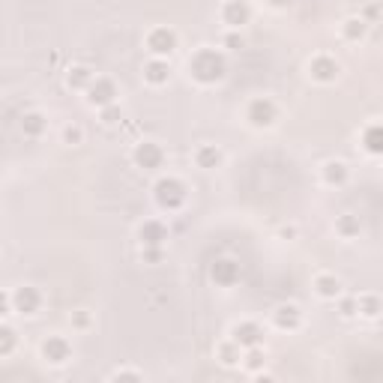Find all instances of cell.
<instances>
[{"label":"cell","mask_w":383,"mask_h":383,"mask_svg":"<svg viewBox=\"0 0 383 383\" xmlns=\"http://www.w3.org/2000/svg\"><path fill=\"white\" fill-rule=\"evenodd\" d=\"M189 75L198 81V84H218L227 75V57L216 48H198L189 57Z\"/></svg>","instance_id":"6da1fadb"},{"label":"cell","mask_w":383,"mask_h":383,"mask_svg":"<svg viewBox=\"0 0 383 383\" xmlns=\"http://www.w3.org/2000/svg\"><path fill=\"white\" fill-rule=\"evenodd\" d=\"M186 195H189V189L186 183L180 177H159L156 180V186H153V198H156V204L162 209H168V213H174V209H180L186 204Z\"/></svg>","instance_id":"7a4b0ae2"},{"label":"cell","mask_w":383,"mask_h":383,"mask_svg":"<svg viewBox=\"0 0 383 383\" xmlns=\"http://www.w3.org/2000/svg\"><path fill=\"white\" fill-rule=\"evenodd\" d=\"M245 120H249L254 129H270L272 123L279 120V108L272 99L261 96V99H252L249 108H245Z\"/></svg>","instance_id":"3957f363"},{"label":"cell","mask_w":383,"mask_h":383,"mask_svg":"<svg viewBox=\"0 0 383 383\" xmlns=\"http://www.w3.org/2000/svg\"><path fill=\"white\" fill-rule=\"evenodd\" d=\"M177 33L171 30V27H153V30L147 33V51L153 54V57H171V54L177 51Z\"/></svg>","instance_id":"277c9868"},{"label":"cell","mask_w":383,"mask_h":383,"mask_svg":"<svg viewBox=\"0 0 383 383\" xmlns=\"http://www.w3.org/2000/svg\"><path fill=\"white\" fill-rule=\"evenodd\" d=\"M132 159H135V165L144 171H156V168H162V162H165V150H162L156 141H138L132 150Z\"/></svg>","instance_id":"5b68a950"},{"label":"cell","mask_w":383,"mask_h":383,"mask_svg":"<svg viewBox=\"0 0 383 383\" xmlns=\"http://www.w3.org/2000/svg\"><path fill=\"white\" fill-rule=\"evenodd\" d=\"M240 276H243L240 261H234V258H216L213 267H209V279H213L218 288H234L236 281H240Z\"/></svg>","instance_id":"8992f818"},{"label":"cell","mask_w":383,"mask_h":383,"mask_svg":"<svg viewBox=\"0 0 383 383\" xmlns=\"http://www.w3.org/2000/svg\"><path fill=\"white\" fill-rule=\"evenodd\" d=\"M84 93H87V105L90 108H105V105L117 102V84L111 78H93Z\"/></svg>","instance_id":"52a82bcc"},{"label":"cell","mask_w":383,"mask_h":383,"mask_svg":"<svg viewBox=\"0 0 383 383\" xmlns=\"http://www.w3.org/2000/svg\"><path fill=\"white\" fill-rule=\"evenodd\" d=\"M308 75L317 84H333L335 78H339V63L330 54H317V57L308 60Z\"/></svg>","instance_id":"ba28073f"},{"label":"cell","mask_w":383,"mask_h":383,"mask_svg":"<svg viewBox=\"0 0 383 383\" xmlns=\"http://www.w3.org/2000/svg\"><path fill=\"white\" fill-rule=\"evenodd\" d=\"M39 306H42V294L36 288H30V285L18 288L15 294H12V312L24 315V317L36 315V312H39Z\"/></svg>","instance_id":"9c48e42d"},{"label":"cell","mask_w":383,"mask_h":383,"mask_svg":"<svg viewBox=\"0 0 383 383\" xmlns=\"http://www.w3.org/2000/svg\"><path fill=\"white\" fill-rule=\"evenodd\" d=\"M249 18H252V9L245 0H225V6H222V21L231 27V30H240L243 24H249Z\"/></svg>","instance_id":"30bf717a"},{"label":"cell","mask_w":383,"mask_h":383,"mask_svg":"<svg viewBox=\"0 0 383 383\" xmlns=\"http://www.w3.org/2000/svg\"><path fill=\"white\" fill-rule=\"evenodd\" d=\"M42 357L51 362V366H63L72 357V344L63 339V335H48L42 342Z\"/></svg>","instance_id":"8fae6325"},{"label":"cell","mask_w":383,"mask_h":383,"mask_svg":"<svg viewBox=\"0 0 383 383\" xmlns=\"http://www.w3.org/2000/svg\"><path fill=\"white\" fill-rule=\"evenodd\" d=\"M231 339L240 344V348H258V344L263 342V330H261V324H254V321H240L231 330Z\"/></svg>","instance_id":"7c38bea8"},{"label":"cell","mask_w":383,"mask_h":383,"mask_svg":"<svg viewBox=\"0 0 383 383\" xmlns=\"http://www.w3.org/2000/svg\"><path fill=\"white\" fill-rule=\"evenodd\" d=\"M138 240H141V245H165L168 225L159 222V218H147V222H141V227H138Z\"/></svg>","instance_id":"4fadbf2b"},{"label":"cell","mask_w":383,"mask_h":383,"mask_svg":"<svg viewBox=\"0 0 383 383\" xmlns=\"http://www.w3.org/2000/svg\"><path fill=\"white\" fill-rule=\"evenodd\" d=\"M272 324H276L279 330H285V333H294V330H299V324H303V312H299V306L285 303V306H279L276 312H272Z\"/></svg>","instance_id":"5bb4252c"},{"label":"cell","mask_w":383,"mask_h":383,"mask_svg":"<svg viewBox=\"0 0 383 383\" xmlns=\"http://www.w3.org/2000/svg\"><path fill=\"white\" fill-rule=\"evenodd\" d=\"M168 78H171V63L165 57H153L144 63V81L153 87H162V84H168Z\"/></svg>","instance_id":"9a60e30c"},{"label":"cell","mask_w":383,"mask_h":383,"mask_svg":"<svg viewBox=\"0 0 383 383\" xmlns=\"http://www.w3.org/2000/svg\"><path fill=\"white\" fill-rule=\"evenodd\" d=\"M321 177H324L326 186H344V183H348V177H351V171H348V165H344V162L330 159L321 168Z\"/></svg>","instance_id":"2e32d148"},{"label":"cell","mask_w":383,"mask_h":383,"mask_svg":"<svg viewBox=\"0 0 383 383\" xmlns=\"http://www.w3.org/2000/svg\"><path fill=\"white\" fill-rule=\"evenodd\" d=\"M366 33H368V21L362 15H351V18H344V21H342V36L348 42H362V39H366Z\"/></svg>","instance_id":"e0dca14e"},{"label":"cell","mask_w":383,"mask_h":383,"mask_svg":"<svg viewBox=\"0 0 383 383\" xmlns=\"http://www.w3.org/2000/svg\"><path fill=\"white\" fill-rule=\"evenodd\" d=\"M195 165L204 168V171H213L222 165V150L216 147V144H200V147L195 150Z\"/></svg>","instance_id":"ac0fdd59"},{"label":"cell","mask_w":383,"mask_h":383,"mask_svg":"<svg viewBox=\"0 0 383 383\" xmlns=\"http://www.w3.org/2000/svg\"><path fill=\"white\" fill-rule=\"evenodd\" d=\"M93 78H96L93 69L84 66V63H75V66H69V72H66V87H72V90H87Z\"/></svg>","instance_id":"d6986e66"},{"label":"cell","mask_w":383,"mask_h":383,"mask_svg":"<svg viewBox=\"0 0 383 383\" xmlns=\"http://www.w3.org/2000/svg\"><path fill=\"white\" fill-rule=\"evenodd\" d=\"M362 147L371 156H380L383 153V126L380 123H368L366 129H362Z\"/></svg>","instance_id":"ffe728a7"},{"label":"cell","mask_w":383,"mask_h":383,"mask_svg":"<svg viewBox=\"0 0 383 383\" xmlns=\"http://www.w3.org/2000/svg\"><path fill=\"white\" fill-rule=\"evenodd\" d=\"M315 294L321 299H335L342 294V281L335 276H330V272H321V276L315 279Z\"/></svg>","instance_id":"44dd1931"},{"label":"cell","mask_w":383,"mask_h":383,"mask_svg":"<svg viewBox=\"0 0 383 383\" xmlns=\"http://www.w3.org/2000/svg\"><path fill=\"white\" fill-rule=\"evenodd\" d=\"M48 129V117L39 114V111H27L21 117V132L24 135H30V138H39V135Z\"/></svg>","instance_id":"7402d4cb"},{"label":"cell","mask_w":383,"mask_h":383,"mask_svg":"<svg viewBox=\"0 0 383 383\" xmlns=\"http://www.w3.org/2000/svg\"><path fill=\"white\" fill-rule=\"evenodd\" d=\"M216 357H218V362H222V366H236V362H240V357H243V348L234 339L231 342H222L216 348Z\"/></svg>","instance_id":"603a6c76"},{"label":"cell","mask_w":383,"mask_h":383,"mask_svg":"<svg viewBox=\"0 0 383 383\" xmlns=\"http://www.w3.org/2000/svg\"><path fill=\"white\" fill-rule=\"evenodd\" d=\"M335 234L344 236V240H353V236H359V218L351 216V213L339 216V218H335Z\"/></svg>","instance_id":"cb8c5ba5"},{"label":"cell","mask_w":383,"mask_h":383,"mask_svg":"<svg viewBox=\"0 0 383 383\" xmlns=\"http://www.w3.org/2000/svg\"><path fill=\"white\" fill-rule=\"evenodd\" d=\"M357 315L368 317V321H375V317L380 315V299H377V294H362V297H357Z\"/></svg>","instance_id":"d4e9b609"},{"label":"cell","mask_w":383,"mask_h":383,"mask_svg":"<svg viewBox=\"0 0 383 383\" xmlns=\"http://www.w3.org/2000/svg\"><path fill=\"white\" fill-rule=\"evenodd\" d=\"M15 344H18L15 330L6 326V324H0V357H9V353L15 351Z\"/></svg>","instance_id":"484cf974"},{"label":"cell","mask_w":383,"mask_h":383,"mask_svg":"<svg viewBox=\"0 0 383 383\" xmlns=\"http://www.w3.org/2000/svg\"><path fill=\"white\" fill-rule=\"evenodd\" d=\"M243 359V366L249 368V371H261L263 368V362H267V357H263V351H261V344L258 348H245V357Z\"/></svg>","instance_id":"4316f807"},{"label":"cell","mask_w":383,"mask_h":383,"mask_svg":"<svg viewBox=\"0 0 383 383\" xmlns=\"http://www.w3.org/2000/svg\"><path fill=\"white\" fill-rule=\"evenodd\" d=\"M99 114H102V123H105V126H114V123L123 120V111H120V105H117V102L99 108Z\"/></svg>","instance_id":"83f0119b"},{"label":"cell","mask_w":383,"mask_h":383,"mask_svg":"<svg viewBox=\"0 0 383 383\" xmlns=\"http://www.w3.org/2000/svg\"><path fill=\"white\" fill-rule=\"evenodd\" d=\"M339 299V315L342 317H357V297H335Z\"/></svg>","instance_id":"f1b7e54d"},{"label":"cell","mask_w":383,"mask_h":383,"mask_svg":"<svg viewBox=\"0 0 383 383\" xmlns=\"http://www.w3.org/2000/svg\"><path fill=\"white\" fill-rule=\"evenodd\" d=\"M162 254H165V249H162V245H141V261L144 263H159Z\"/></svg>","instance_id":"f546056e"},{"label":"cell","mask_w":383,"mask_h":383,"mask_svg":"<svg viewBox=\"0 0 383 383\" xmlns=\"http://www.w3.org/2000/svg\"><path fill=\"white\" fill-rule=\"evenodd\" d=\"M63 141L75 147V144L84 141V129H81V126H66V129H63Z\"/></svg>","instance_id":"4dcf8cb0"},{"label":"cell","mask_w":383,"mask_h":383,"mask_svg":"<svg viewBox=\"0 0 383 383\" xmlns=\"http://www.w3.org/2000/svg\"><path fill=\"white\" fill-rule=\"evenodd\" d=\"M222 45H225L227 51H240V48H243V36H240V30L225 33V36H222Z\"/></svg>","instance_id":"1f68e13d"},{"label":"cell","mask_w":383,"mask_h":383,"mask_svg":"<svg viewBox=\"0 0 383 383\" xmlns=\"http://www.w3.org/2000/svg\"><path fill=\"white\" fill-rule=\"evenodd\" d=\"M12 312V294H6V290H0V317Z\"/></svg>","instance_id":"d6a6232c"},{"label":"cell","mask_w":383,"mask_h":383,"mask_svg":"<svg viewBox=\"0 0 383 383\" xmlns=\"http://www.w3.org/2000/svg\"><path fill=\"white\" fill-rule=\"evenodd\" d=\"M111 377H114V380H141L138 371H114Z\"/></svg>","instance_id":"836d02e7"},{"label":"cell","mask_w":383,"mask_h":383,"mask_svg":"<svg viewBox=\"0 0 383 383\" xmlns=\"http://www.w3.org/2000/svg\"><path fill=\"white\" fill-rule=\"evenodd\" d=\"M87 324H90V315L87 312H78L75 315V326H87Z\"/></svg>","instance_id":"e575fe53"},{"label":"cell","mask_w":383,"mask_h":383,"mask_svg":"<svg viewBox=\"0 0 383 383\" xmlns=\"http://www.w3.org/2000/svg\"><path fill=\"white\" fill-rule=\"evenodd\" d=\"M267 3H270V6H279V9H281V6H290V3H294V0H267Z\"/></svg>","instance_id":"d590c367"}]
</instances>
